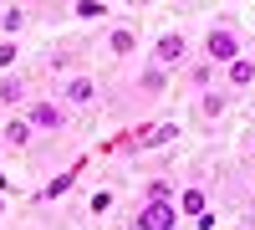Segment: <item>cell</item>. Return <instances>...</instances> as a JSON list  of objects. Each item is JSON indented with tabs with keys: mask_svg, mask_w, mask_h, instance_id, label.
Returning <instances> with one entry per match:
<instances>
[{
	"mask_svg": "<svg viewBox=\"0 0 255 230\" xmlns=\"http://www.w3.org/2000/svg\"><path fill=\"white\" fill-rule=\"evenodd\" d=\"M174 225H179L174 200H143V210L133 215V230H174Z\"/></svg>",
	"mask_w": 255,
	"mask_h": 230,
	"instance_id": "obj_1",
	"label": "cell"
},
{
	"mask_svg": "<svg viewBox=\"0 0 255 230\" xmlns=\"http://www.w3.org/2000/svg\"><path fill=\"white\" fill-rule=\"evenodd\" d=\"M204 56L215 61V67L235 61V56H240V36L230 31V26H209V36H204Z\"/></svg>",
	"mask_w": 255,
	"mask_h": 230,
	"instance_id": "obj_2",
	"label": "cell"
},
{
	"mask_svg": "<svg viewBox=\"0 0 255 230\" xmlns=\"http://www.w3.org/2000/svg\"><path fill=\"white\" fill-rule=\"evenodd\" d=\"M184 56H189V41H184L179 31L158 36V46H153V61H158V67H184Z\"/></svg>",
	"mask_w": 255,
	"mask_h": 230,
	"instance_id": "obj_3",
	"label": "cell"
},
{
	"mask_svg": "<svg viewBox=\"0 0 255 230\" xmlns=\"http://www.w3.org/2000/svg\"><path fill=\"white\" fill-rule=\"evenodd\" d=\"M174 133H179V123H148V128L133 133V143H138V149H158V143H168Z\"/></svg>",
	"mask_w": 255,
	"mask_h": 230,
	"instance_id": "obj_4",
	"label": "cell"
},
{
	"mask_svg": "<svg viewBox=\"0 0 255 230\" xmlns=\"http://www.w3.org/2000/svg\"><path fill=\"white\" fill-rule=\"evenodd\" d=\"M31 128H67L61 102H36V108H31Z\"/></svg>",
	"mask_w": 255,
	"mask_h": 230,
	"instance_id": "obj_5",
	"label": "cell"
},
{
	"mask_svg": "<svg viewBox=\"0 0 255 230\" xmlns=\"http://www.w3.org/2000/svg\"><path fill=\"white\" fill-rule=\"evenodd\" d=\"M225 82H230V87H250V82H255V61H250V56L225 61Z\"/></svg>",
	"mask_w": 255,
	"mask_h": 230,
	"instance_id": "obj_6",
	"label": "cell"
},
{
	"mask_svg": "<svg viewBox=\"0 0 255 230\" xmlns=\"http://www.w3.org/2000/svg\"><path fill=\"white\" fill-rule=\"evenodd\" d=\"M61 97H67V102H77V108H82V102H92V97H97V82H92V77H72L67 87H61Z\"/></svg>",
	"mask_w": 255,
	"mask_h": 230,
	"instance_id": "obj_7",
	"label": "cell"
},
{
	"mask_svg": "<svg viewBox=\"0 0 255 230\" xmlns=\"http://www.w3.org/2000/svg\"><path fill=\"white\" fill-rule=\"evenodd\" d=\"M77 174H82V164H77V169H67V174H56L46 190H41V200H61V195H67L72 184H77Z\"/></svg>",
	"mask_w": 255,
	"mask_h": 230,
	"instance_id": "obj_8",
	"label": "cell"
},
{
	"mask_svg": "<svg viewBox=\"0 0 255 230\" xmlns=\"http://www.w3.org/2000/svg\"><path fill=\"white\" fill-rule=\"evenodd\" d=\"M133 46H138V36L128 31V26H118V31L108 36V51H113V56H128V51H133Z\"/></svg>",
	"mask_w": 255,
	"mask_h": 230,
	"instance_id": "obj_9",
	"label": "cell"
},
{
	"mask_svg": "<svg viewBox=\"0 0 255 230\" xmlns=\"http://www.w3.org/2000/svg\"><path fill=\"white\" fill-rule=\"evenodd\" d=\"M26 138H31V118H15V123H5V143L26 149Z\"/></svg>",
	"mask_w": 255,
	"mask_h": 230,
	"instance_id": "obj_10",
	"label": "cell"
},
{
	"mask_svg": "<svg viewBox=\"0 0 255 230\" xmlns=\"http://www.w3.org/2000/svg\"><path fill=\"white\" fill-rule=\"evenodd\" d=\"M179 210H184V215H204V190H194V184H189V190L179 195Z\"/></svg>",
	"mask_w": 255,
	"mask_h": 230,
	"instance_id": "obj_11",
	"label": "cell"
},
{
	"mask_svg": "<svg viewBox=\"0 0 255 230\" xmlns=\"http://www.w3.org/2000/svg\"><path fill=\"white\" fill-rule=\"evenodd\" d=\"M199 113H204V118H220V113H225V92H204V97H199Z\"/></svg>",
	"mask_w": 255,
	"mask_h": 230,
	"instance_id": "obj_12",
	"label": "cell"
},
{
	"mask_svg": "<svg viewBox=\"0 0 255 230\" xmlns=\"http://www.w3.org/2000/svg\"><path fill=\"white\" fill-rule=\"evenodd\" d=\"M138 87H143V92H163V67H148V72L138 77Z\"/></svg>",
	"mask_w": 255,
	"mask_h": 230,
	"instance_id": "obj_13",
	"label": "cell"
},
{
	"mask_svg": "<svg viewBox=\"0 0 255 230\" xmlns=\"http://www.w3.org/2000/svg\"><path fill=\"white\" fill-rule=\"evenodd\" d=\"M102 10H108L102 0H77V15H87V20H92V15H102Z\"/></svg>",
	"mask_w": 255,
	"mask_h": 230,
	"instance_id": "obj_14",
	"label": "cell"
},
{
	"mask_svg": "<svg viewBox=\"0 0 255 230\" xmlns=\"http://www.w3.org/2000/svg\"><path fill=\"white\" fill-rule=\"evenodd\" d=\"M0 102H20V82H0Z\"/></svg>",
	"mask_w": 255,
	"mask_h": 230,
	"instance_id": "obj_15",
	"label": "cell"
},
{
	"mask_svg": "<svg viewBox=\"0 0 255 230\" xmlns=\"http://www.w3.org/2000/svg\"><path fill=\"white\" fill-rule=\"evenodd\" d=\"M148 200H168V179H153V184H148Z\"/></svg>",
	"mask_w": 255,
	"mask_h": 230,
	"instance_id": "obj_16",
	"label": "cell"
}]
</instances>
